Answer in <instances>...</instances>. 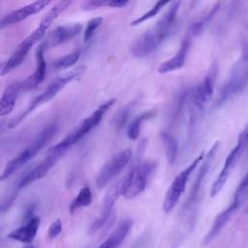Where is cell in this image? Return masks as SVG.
I'll return each instance as SVG.
<instances>
[{"label":"cell","instance_id":"cell-1","mask_svg":"<svg viewBox=\"0 0 248 248\" xmlns=\"http://www.w3.org/2000/svg\"><path fill=\"white\" fill-rule=\"evenodd\" d=\"M71 4L72 1H59L46 13V15L42 18L39 25L34 29V31L18 45V46L15 49V51L12 53L9 59L5 61L4 64L1 66V76L8 74L23 62L29 50L45 36L50 25L64 11H66L69 8V6H71Z\"/></svg>","mask_w":248,"mask_h":248},{"label":"cell","instance_id":"cell-2","mask_svg":"<svg viewBox=\"0 0 248 248\" xmlns=\"http://www.w3.org/2000/svg\"><path fill=\"white\" fill-rule=\"evenodd\" d=\"M181 2L173 1L156 24L142 33L131 47V53L137 58H143L154 52L168 36L176 17Z\"/></svg>","mask_w":248,"mask_h":248},{"label":"cell","instance_id":"cell-3","mask_svg":"<svg viewBox=\"0 0 248 248\" xmlns=\"http://www.w3.org/2000/svg\"><path fill=\"white\" fill-rule=\"evenodd\" d=\"M57 131V126L55 123H51L48 126L45 127L36 138L30 142V144L10 160L5 166L3 172L1 174V180L8 179L15 172L20 170L25 164H27L31 159H33L36 154L52 139Z\"/></svg>","mask_w":248,"mask_h":248},{"label":"cell","instance_id":"cell-4","mask_svg":"<svg viewBox=\"0 0 248 248\" xmlns=\"http://www.w3.org/2000/svg\"><path fill=\"white\" fill-rule=\"evenodd\" d=\"M86 71V67L84 66H79L74 70H72L71 72L60 76L58 78H56L54 80H52L48 86L39 95L37 96L32 103L29 105V107L25 109L24 112H22L20 115H18L16 118L13 119L10 122L9 127L10 128H14L16 126H17L28 114H30L33 110H35L37 108H39L40 106L49 102L52 98H54L58 92L60 90H62L68 83H71L75 80L79 79L85 73Z\"/></svg>","mask_w":248,"mask_h":248},{"label":"cell","instance_id":"cell-5","mask_svg":"<svg viewBox=\"0 0 248 248\" xmlns=\"http://www.w3.org/2000/svg\"><path fill=\"white\" fill-rule=\"evenodd\" d=\"M156 161H145L135 166L120 182V195L131 200L141 194L157 169Z\"/></svg>","mask_w":248,"mask_h":248},{"label":"cell","instance_id":"cell-6","mask_svg":"<svg viewBox=\"0 0 248 248\" xmlns=\"http://www.w3.org/2000/svg\"><path fill=\"white\" fill-rule=\"evenodd\" d=\"M114 102L115 99H109L102 105H100L88 117L83 119L78 127H76L61 141H59L52 147L58 151L65 153L67 149H69L71 146H73L75 143L80 140L84 136H86L92 129L98 126V124L104 118L106 112L111 108Z\"/></svg>","mask_w":248,"mask_h":248},{"label":"cell","instance_id":"cell-7","mask_svg":"<svg viewBox=\"0 0 248 248\" xmlns=\"http://www.w3.org/2000/svg\"><path fill=\"white\" fill-rule=\"evenodd\" d=\"M248 83V48L234 63L227 81L220 90L216 104H224L232 97L239 93Z\"/></svg>","mask_w":248,"mask_h":248},{"label":"cell","instance_id":"cell-8","mask_svg":"<svg viewBox=\"0 0 248 248\" xmlns=\"http://www.w3.org/2000/svg\"><path fill=\"white\" fill-rule=\"evenodd\" d=\"M203 158H204V152L202 151V153L199 154V156L193 162L190 163V165L188 167L183 169L174 177L170 186L169 187L168 191L166 192L165 199H164V202H163V210L166 213H170L175 207V205L177 204L178 201L180 200L182 194L185 191L186 184L189 180V177H190L191 173L198 167V165L201 162H202Z\"/></svg>","mask_w":248,"mask_h":248},{"label":"cell","instance_id":"cell-9","mask_svg":"<svg viewBox=\"0 0 248 248\" xmlns=\"http://www.w3.org/2000/svg\"><path fill=\"white\" fill-rule=\"evenodd\" d=\"M217 70V65L213 63L208 69L207 74L205 75L202 81L192 91L190 96L192 118L195 117L194 115H196L197 112H200L202 109H203L204 106L211 98L214 91Z\"/></svg>","mask_w":248,"mask_h":248},{"label":"cell","instance_id":"cell-10","mask_svg":"<svg viewBox=\"0 0 248 248\" xmlns=\"http://www.w3.org/2000/svg\"><path fill=\"white\" fill-rule=\"evenodd\" d=\"M132 158V150L126 148L113 155L100 170L96 176V185L99 188L106 187L114 180L127 167Z\"/></svg>","mask_w":248,"mask_h":248},{"label":"cell","instance_id":"cell-11","mask_svg":"<svg viewBox=\"0 0 248 248\" xmlns=\"http://www.w3.org/2000/svg\"><path fill=\"white\" fill-rule=\"evenodd\" d=\"M64 154V152L58 151L53 147H50L47 150L46 156L38 164L35 168H33L26 175H24L21 180L19 181L17 188L22 189L28 186L29 184L43 178L49 170L56 164V162L60 159V157Z\"/></svg>","mask_w":248,"mask_h":248},{"label":"cell","instance_id":"cell-12","mask_svg":"<svg viewBox=\"0 0 248 248\" xmlns=\"http://www.w3.org/2000/svg\"><path fill=\"white\" fill-rule=\"evenodd\" d=\"M245 151L244 148H242L240 145L236 144L232 151L228 154V156L226 157V160L224 162V166L220 171V173L218 174L216 180L214 181V183L212 184L211 190H210V197L213 198L215 196H217L220 191L223 189L224 185L226 184L229 176L231 175L233 168L235 167V165L237 164L238 160L241 157V154Z\"/></svg>","mask_w":248,"mask_h":248},{"label":"cell","instance_id":"cell-13","mask_svg":"<svg viewBox=\"0 0 248 248\" xmlns=\"http://www.w3.org/2000/svg\"><path fill=\"white\" fill-rule=\"evenodd\" d=\"M220 146V141L217 140L213 143V145L210 147L209 151L207 152V154L204 156L203 160H202V166L200 168V170L197 174V177L193 183V186L191 188V191H190V195H189V198L187 200V202H186V208H190L197 201V198H198V195L200 193V189L202 187V184L204 180V177L205 175L207 174L208 170H209V168L215 158V155L217 153V150Z\"/></svg>","mask_w":248,"mask_h":248},{"label":"cell","instance_id":"cell-14","mask_svg":"<svg viewBox=\"0 0 248 248\" xmlns=\"http://www.w3.org/2000/svg\"><path fill=\"white\" fill-rule=\"evenodd\" d=\"M50 1L46 0H38L35 2H32L30 4H27L23 7H20L17 10L12 11L9 14L5 15L0 21V27L4 28L6 26L13 25L15 23H17L29 16H32L33 15H36L40 13L42 10H44Z\"/></svg>","mask_w":248,"mask_h":248},{"label":"cell","instance_id":"cell-15","mask_svg":"<svg viewBox=\"0 0 248 248\" xmlns=\"http://www.w3.org/2000/svg\"><path fill=\"white\" fill-rule=\"evenodd\" d=\"M193 36L187 31L181 41L179 49L176 51V53L170 59L164 61L163 63H161L158 67V72L160 74H166V73H170V72H173L175 70H179L181 69L184 64H185V60H186V56L188 53V50L190 48L192 40H193Z\"/></svg>","mask_w":248,"mask_h":248},{"label":"cell","instance_id":"cell-16","mask_svg":"<svg viewBox=\"0 0 248 248\" xmlns=\"http://www.w3.org/2000/svg\"><path fill=\"white\" fill-rule=\"evenodd\" d=\"M120 196V182L114 184L113 186H111L108 191L107 192L105 198H104V203H103V211L102 214L94 221V223L91 225L90 227V231L91 232H96L99 229H101L108 220L113 205L116 202V200L118 199V197Z\"/></svg>","mask_w":248,"mask_h":248},{"label":"cell","instance_id":"cell-17","mask_svg":"<svg viewBox=\"0 0 248 248\" xmlns=\"http://www.w3.org/2000/svg\"><path fill=\"white\" fill-rule=\"evenodd\" d=\"M81 25L78 23L58 26L49 34L43 46L44 47H55L78 35L81 32Z\"/></svg>","mask_w":248,"mask_h":248},{"label":"cell","instance_id":"cell-18","mask_svg":"<svg viewBox=\"0 0 248 248\" xmlns=\"http://www.w3.org/2000/svg\"><path fill=\"white\" fill-rule=\"evenodd\" d=\"M44 46L41 45L36 50V68L34 73L22 82V89L28 90L37 87L46 77V64L44 56Z\"/></svg>","mask_w":248,"mask_h":248},{"label":"cell","instance_id":"cell-19","mask_svg":"<svg viewBox=\"0 0 248 248\" xmlns=\"http://www.w3.org/2000/svg\"><path fill=\"white\" fill-rule=\"evenodd\" d=\"M241 204L235 201L232 200V203L221 213H219L213 224L211 229L209 230V232H207V234L205 235L204 239H203V244H208L215 236H217V234L222 231V229L226 226V224L231 220V218L232 217V215L236 212V210L239 208Z\"/></svg>","mask_w":248,"mask_h":248},{"label":"cell","instance_id":"cell-20","mask_svg":"<svg viewBox=\"0 0 248 248\" xmlns=\"http://www.w3.org/2000/svg\"><path fill=\"white\" fill-rule=\"evenodd\" d=\"M40 226V218L34 216L33 218L29 219L28 222L24 225L21 226L14 231H12L7 237L22 242V243H26V244H30L32 243V241L34 240L38 229Z\"/></svg>","mask_w":248,"mask_h":248},{"label":"cell","instance_id":"cell-21","mask_svg":"<svg viewBox=\"0 0 248 248\" xmlns=\"http://www.w3.org/2000/svg\"><path fill=\"white\" fill-rule=\"evenodd\" d=\"M22 89V82L14 81L6 86L0 99V115L5 116L9 114L17 100L20 90Z\"/></svg>","mask_w":248,"mask_h":248},{"label":"cell","instance_id":"cell-22","mask_svg":"<svg viewBox=\"0 0 248 248\" xmlns=\"http://www.w3.org/2000/svg\"><path fill=\"white\" fill-rule=\"evenodd\" d=\"M133 226V221L130 219L122 220L114 231L110 233V235L106 239V241L109 244L110 248H117L119 244L125 239L128 232H130Z\"/></svg>","mask_w":248,"mask_h":248},{"label":"cell","instance_id":"cell-23","mask_svg":"<svg viewBox=\"0 0 248 248\" xmlns=\"http://www.w3.org/2000/svg\"><path fill=\"white\" fill-rule=\"evenodd\" d=\"M160 138L165 145V152L168 163L170 165H173L177 158L178 141L171 134H170L167 131H161Z\"/></svg>","mask_w":248,"mask_h":248},{"label":"cell","instance_id":"cell-24","mask_svg":"<svg viewBox=\"0 0 248 248\" xmlns=\"http://www.w3.org/2000/svg\"><path fill=\"white\" fill-rule=\"evenodd\" d=\"M156 111L155 110H148L145 111L138 116H136L129 124L128 129H127V137L130 140H137L138 137L140 136V128L142 125V122L145 121L146 119L152 118L153 116H155Z\"/></svg>","mask_w":248,"mask_h":248},{"label":"cell","instance_id":"cell-25","mask_svg":"<svg viewBox=\"0 0 248 248\" xmlns=\"http://www.w3.org/2000/svg\"><path fill=\"white\" fill-rule=\"evenodd\" d=\"M92 202V193L88 186L82 187L77 197L72 201L69 206L70 212L73 214L76 210H78L80 207L88 206Z\"/></svg>","mask_w":248,"mask_h":248},{"label":"cell","instance_id":"cell-26","mask_svg":"<svg viewBox=\"0 0 248 248\" xmlns=\"http://www.w3.org/2000/svg\"><path fill=\"white\" fill-rule=\"evenodd\" d=\"M168 4H170V2H169V1H158V2H156L155 5L150 10H148L146 13L142 14L139 17H137L134 20H132L130 22V25L131 26H137V25L146 21L147 19H150V18L154 17L162 10V8H164Z\"/></svg>","mask_w":248,"mask_h":248},{"label":"cell","instance_id":"cell-27","mask_svg":"<svg viewBox=\"0 0 248 248\" xmlns=\"http://www.w3.org/2000/svg\"><path fill=\"white\" fill-rule=\"evenodd\" d=\"M80 57L79 51H74L71 53H68L67 55H64L58 59H56L53 62V68L56 70H64L67 69L73 65H75Z\"/></svg>","mask_w":248,"mask_h":248},{"label":"cell","instance_id":"cell-28","mask_svg":"<svg viewBox=\"0 0 248 248\" xmlns=\"http://www.w3.org/2000/svg\"><path fill=\"white\" fill-rule=\"evenodd\" d=\"M247 195H248V172L245 174V176L242 178L239 185L237 186L233 195V201L241 204L242 202L246 199Z\"/></svg>","mask_w":248,"mask_h":248},{"label":"cell","instance_id":"cell-29","mask_svg":"<svg viewBox=\"0 0 248 248\" xmlns=\"http://www.w3.org/2000/svg\"><path fill=\"white\" fill-rule=\"evenodd\" d=\"M103 21V17H94V18H91L88 22H87V25L85 27V30H84V34H83V40L86 42V41H89L92 36L94 35V33L96 32V30L98 29V27L101 25Z\"/></svg>","mask_w":248,"mask_h":248},{"label":"cell","instance_id":"cell-30","mask_svg":"<svg viewBox=\"0 0 248 248\" xmlns=\"http://www.w3.org/2000/svg\"><path fill=\"white\" fill-rule=\"evenodd\" d=\"M129 112H130V108L127 107V108H124L123 109H121L117 115H115L114 117V125L116 126V128L120 129L122 128L125 123H126V120L128 118V115H129Z\"/></svg>","mask_w":248,"mask_h":248},{"label":"cell","instance_id":"cell-31","mask_svg":"<svg viewBox=\"0 0 248 248\" xmlns=\"http://www.w3.org/2000/svg\"><path fill=\"white\" fill-rule=\"evenodd\" d=\"M108 0H89L86 1L82 4V9L86 10V11H91V10H95L101 7H106L108 6Z\"/></svg>","mask_w":248,"mask_h":248},{"label":"cell","instance_id":"cell-32","mask_svg":"<svg viewBox=\"0 0 248 248\" xmlns=\"http://www.w3.org/2000/svg\"><path fill=\"white\" fill-rule=\"evenodd\" d=\"M61 231H62V224H61V221L57 219L54 222H52L48 228V232H47L48 237L49 238L56 237L61 232Z\"/></svg>","mask_w":248,"mask_h":248},{"label":"cell","instance_id":"cell-33","mask_svg":"<svg viewBox=\"0 0 248 248\" xmlns=\"http://www.w3.org/2000/svg\"><path fill=\"white\" fill-rule=\"evenodd\" d=\"M237 144L240 145L244 149H246L248 147V124L240 132L238 139H237Z\"/></svg>","mask_w":248,"mask_h":248},{"label":"cell","instance_id":"cell-34","mask_svg":"<svg viewBox=\"0 0 248 248\" xmlns=\"http://www.w3.org/2000/svg\"><path fill=\"white\" fill-rule=\"evenodd\" d=\"M128 4V1L126 0H108V7L111 8H124Z\"/></svg>","mask_w":248,"mask_h":248},{"label":"cell","instance_id":"cell-35","mask_svg":"<svg viewBox=\"0 0 248 248\" xmlns=\"http://www.w3.org/2000/svg\"><path fill=\"white\" fill-rule=\"evenodd\" d=\"M99 248H110V247H109L108 243V242L105 240V241H104V242H103V243H102V244L99 246Z\"/></svg>","mask_w":248,"mask_h":248},{"label":"cell","instance_id":"cell-36","mask_svg":"<svg viewBox=\"0 0 248 248\" xmlns=\"http://www.w3.org/2000/svg\"><path fill=\"white\" fill-rule=\"evenodd\" d=\"M24 248H35L33 245H31V244H27Z\"/></svg>","mask_w":248,"mask_h":248}]
</instances>
